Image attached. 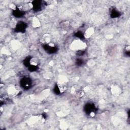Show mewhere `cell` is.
<instances>
[{"instance_id": "cell-1", "label": "cell", "mask_w": 130, "mask_h": 130, "mask_svg": "<svg viewBox=\"0 0 130 130\" xmlns=\"http://www.w3.org/2000/svg\"><path fill=\"white\" fill-rule=\"evenodd\" d=\"M20 85L23 89L28 90L31 87L32 80L28 77H23L20 81Z\"/></svg>"}, {"instance_id": "cell-2", "label": "cell", "mask_w": 130, "mask_h": 130, "mask_svg": "<svg viewBox=\"0 0 130 130\" xmlns=\"http://www.w3.org/2000/svg\"><path fill=\"white\" fill-rule=\"evenodd\" d=\"M84 110L86 114L90 116H94L96 112L97 108L93 103H88L85 105Z\"/></svg>"}, {"instance_id": "cell-3", "label": "cell", "mask_w": 130, "mask_h": 130, "mask_svg": "<svg viewBox=\"0 0 130 130\" xmlns=\"http://www.w3.org/2000/svg\"><path fill=\"white\" fill-rule=\"evenodd\" d=\"M45 2L42 1H33L31 2L32 9L35 12H39L41 11L45 6Z\"/></svg>"}, {"instance_id": "cell-4", "label": "cell", "mask_w": 130, "mask_h": 130, "mask_svg": "<svg viewBox=\"0 0 130 130\" xmlns=\"http://www.w3.org/2000/svg\"><path fill=\"white\" fill-rule=\"evenodd\" d=\"M27 27V24L26 23L23 21H19L15 27V31L20 33L25 32Z\"/></svg>"}, {"instance_id": "cell-5", "label": "cell", "mask_w": 130, "mask_h": 130, "mask_svg": "<svg viewBox=\"0 0 130 130\" xmlns=\"http://www.w3.org/2000/svg\"><path fill=\"white\" fill-rule=\"evenodd\" d=\"M43 47L45 51H46L49 54L55 53L58 50L57 47L54 46H51L49 44H44Z\"/></svg>"}, {"instance_id": "cell-6", "label": "cell", "mask_w": 130, "mask_h": 130, "mask_svg": "<svg viewBox=\"0 0 130 130\" xmlns=\"http://www.w3.org/2000/svg\"><path fill=\"white\" fill-rule=\"evenodd\" d=\"M13 15L16 18H21L25 15V12L18 8H16L13 11Z\"/></svg>"}, {"instance_id": "cell-7", "label": "cell", "mask_w": 130, "mask_h": 130, "mask_svg": "<svg viewBox=\"0 0 130 130\" xmlns=\"http://www.w3.org/2000/svg\"><path fill=\"white\" fill-rule=\"evenodd\" d=\"M121 15L120 12L115 8H113L110 11V16L112 18H116L120 17Z\"/></svg>"}, {"instance_id": "cell-8", "label": "cell", "mask_w": 130, "mask_h": 130, "mask_svg": "<svg viewBox=\"0 0 130 130\" xmlns=\"http://www.w3.org/2000/svg\"><path fill=\"white\" fill-rule=\"evenodd\" d=\"M32 57L30 56H27L25 58V59L23 61V63L24 66L26 67L27 68L31 64V60Z\"/></svg>"}, {"instance_id": "cell-9", "label": "cell", "mask_w": 130, "mask_h": 130, "mask_svg": "<svg viewBox=\"0 0 130 130\" xmlns=\"http://www.w3.org/2000/svg\"><path fill=\"white\" fill-rule=\"evenodd\" d=\"M53 91H54V93L57 95L59 94L61 92L60 88L59 87V86L57 84L54 86V88H53Z\"/></svg>"}, {"instance_id": "cell-10", "label": "cell", "mask_w": 130, "mask_h": 130, "mask_svg": "<svg viewBox=\"0 0 130 130\" xmlns=\"http://www.w3.org/2000/svg\"><path fill=\"white\" fill-rule=\"evenodd\" d=\"M75 37H76L78 38H79L80 39H82L84 38V34H83V32L81 31H78L76 32H75Z\"/></svg>"}, {"instance_id": "cell-11", "label": "cell", "mask_w": 130, "mask_h": 130, "mask_svg": "<svg viewBox=\"0 0 130 130\" xmlns=\"http://www.w3.org/2000/svg\"><path fill=\"white\" fill-rule=\"evenodd\" d=\"M84 61L81 58H77L76 60V64L78 66H82L83 64H84Z\"/></svg>"}]
</instances>
